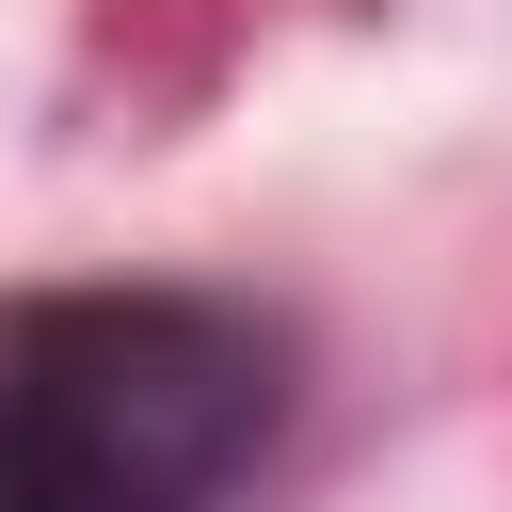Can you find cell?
Returning <instances> with one entry per match:
<instances>
[{
    "label": "cell",
    "instance_id": "6da1fadb",
    "mask_svg": "<svg viewBox=\"0 0 512 512\" xmlns=\"http://www.w3.org/2000/svg\"><path fill=\"white\" fill-rule=\"evenodd\" d=\"M304 416V320L256 288H16L0 512H224Z\"/></svg>",
    "mask_w": 512,
    "mask_h": 512
}]
</instances>
